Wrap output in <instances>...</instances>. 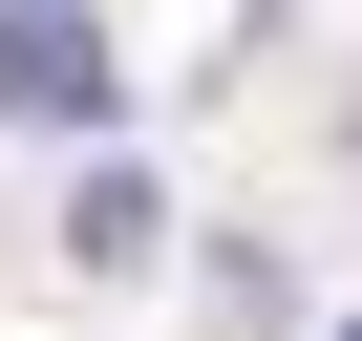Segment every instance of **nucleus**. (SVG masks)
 Instances as JSON below:
<instances>
[{
  "mask_svg": "<svg viewBox=\"0 0 362 341\" xmlns=\"http://www.w3.org/2000/svg\"><path fill=\"white\" fill-rule=\"evenodd\" d=\"M149 235H170V192H149L128 149H107L86 192H64V256H86V277H149Z\"/></svg>",
  "mask_w": 362,
  "mask_h": 341,
  "instance_id": "2",
  "label": "nucleus"
},
{
  "mask_svg": "<svg viewBox=\"0 0 362 341\" xmlns=\"http://www.w3.org/2000/svg\"><path fill=\"white\" fill-rule=\"evenodd\" d=\"M341 341H362V320H341Z\"/></svg>",
  "mask_w": 362,
  "mask_h": 341,
  "instance_id": "3",
  "label": "nucleus"
},
{
  "mask_svg": "<svg viewBox=\"0 0 362 341\" xmlns=\"http://www.w3.org/2000/svg\"><path fill=\"white\" fill-rule=\"evenodd\" d=\"M0 128H64V149L128 128V64H107L86 0H0Z\"/></svg>",
  "mask_w": 362,
  "mask_h": 341,
  "instance_id": "1",
  "label": "nucleus"
}]
</instances>
